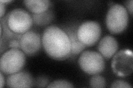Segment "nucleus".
Here are the masks:
<instances>
[{"mask_svg":"<svg viewBox=\"0 0 133 88\" xmlns=\"http://www.w3.org/2000/svg\"><path fill=\"white\" fill-rule=\"evenodd\" d=\"M42 44L45 53L52 59L63 61L70 57L71 44L69 37L59 27L51 26L45 29Z\"/></svg>","mask_w":133,"mask_h":88,"instance_id":"1","label":"nucleus"},{"mask_svg":"<svg viewBox=\"0 0 133 88\" xmlns=\"http://www.w3.org/2000/svg\"><path fill=\"white\" fill-rule=\"evenodd\" d=\"M128 12L120 4H114L108 11L106 17V26L113 34H120L125 30L128 24Z\"/></svg>","mask_w":133,"mask_h":88,"instance_id":"2","label":"nucleus"},{"mask_svg":"<svg viewBox=\"0 0 133 88\" xmlns=\"http://www.w3.org/2000/svg\"><path fill=\"white\" fill-rule=\"evenodd\" d=\"M26 63V55L20 49H11L4 52L0 60V69L10 75L21 70Z\"/></svg>","mask_w":133,"mask_h":88,"instance_id":"3","label":"nucleus"},{"mask_svg":"<svg viewBox=\"0 0 133 88\" xmlns=\"http://www.w3.org/2000/svg\"><path fill=\"white\" fill-rule=\"evenodd\" d=\"M78 64L83 72L89 75L99 74L105 69L104 58L100 53L91 50L82 52Z\"/></svg>","mask_w":133,"mask_h":88,"instance_id":"4","label":"nucleus"},{"mask_svg":"<svg viewBox=\"0 0 133 88\" xmlns=\"http://www.w3.org/2000/svg\"><path fill=\"white\" fill-rule=\"evenodd\" d=\"M7 15L8 26L16 34H23L27 32L33 24L32 15L21 8L12 10Z\"/></svg>","mask_w":133,"mask_h":88,"instance_id":"5","label":"nucleus"},{"mask_svg":"<svg viewBox=\"0 0 133 88\" xmlns=\"http://www.w3.org/2000/svg\"><path fill=\"white\" fill-rule=\"evenodd\" d=\"M111 68L114 74L120 77L130 75L133 70V55L130 50H122L113 56Z\"/></svg>","mask_w":133,"mask_h":88,"instance_id":"6","label":"nucleus"},{"mask_svg":"<svg viewBox=\"0 0 133 88\" xmlns=\"http://www.w3.org/2000/svg\"><path fill=\"white\" fill-rule=\"evenodd\" d=\"M102 29L99 24L95 21H86L78 27L77 36L86 47L92 46L99 41Z\"/></svg>","mask_w":133,"mask_h":88,"instance_id":"7","label":"nucleus"},{"mask_svg":"<svg viewBox=\"0 0 133 88\" xmlns=\"http://www.w3.org/2000/svg\"><path fill=\"white\" fill-rule=\"evenodd\" d=\"M21 50L29 56H34L41 48L42 38L40 35L33 31L24 33L20 38Z\"/></svg>","mask_w":133,"mask_h":88,"instance_id":"8","label":"nucleus"},{"mask_svg":"<svg viewBox=\"0 0 133 88\" xmlns=\"http://www.w3.org/2000/svg\"><path fill=\"white\" fill-rule=\"evenodd\" d=\"M6 84L10 87H31L34 85V80L28 72L19 71L9 75L7 78Z\"/></svg>","mask_w":133,"mask_h":88,"instance_id":"9","label":"nucleus"},{"mask_svg":"<svg viewBox=\"0 0 133 88\" xmlns=\"http://www.w3.org/2000/svg\"><path fill=\"white\" fill-rule=\"evenodd\" d=\"M79 26L77 24H71L63 27L62 29L68 35L71 44V54L70 57H74L83 52L86 48L79 40L77 36V30Z\"/></svg>","mask_w":133,"mask_h":88,"instance_id":"10","label":"nucleus"},{"mask_svg":"<svg viewBox=\"0 0 133 88\" xmlns=\"http://www.w3.org/2000/svg\"><path fill=\"white\" fill-rule=\"evenodd\" d=\"M98 49L104 58L109 60L113 57L118 51V41L111 35L105 36L99 42Z\"/></svg>","mask_w":133,"mask_h":88,"instance_id":"11","label":"nucleus"},{"mask_svg":"<svg viewBox=\"0 0 133 88\" xmlns=\"http://www.w3.org/2000/svg\"><path fill=\"white\" fill-rule=\"evenodd\" d=\"M23 3L33 14H39L47 11L51 2L48 0H26Z\"/></svg>","mask_w":133,"mask_h":88,"instance_id":"12","label":"nucleus"},{"mask_svg":"<svg viewBox=\"0 0 133 88\" xmlns=\"http://www.w3.org/2000/svg\"><path fill=\"white\" fill-rule=\"evenodd\" d=\"M54 13L52 10H48L43 13L32 14L33 22L38 26H45L51 23L54 19Z\"/></svg>","mask_w":133,"mask_h":88,"instance_id":"13","label":"nucleus"},{"mask_svg":"<svg viewBox=\"0 0 133 88\" xmlns=\"http://www.w3.org/2000/svg\"><path fill=\"white\" fill-rule=\"evenodd\" d=\"M90 85L91 87H105L106 86V81L105 78L101 75L95 74L90 79Z\"/></svg>","mask_w":133,"mask_h":88,"instance_id":"14","label":"nucleus"},{"mask_svg":"<svg viewBox=\"0 0 133 88\" xmlns=\"http://www.w3.org/2000/svg\"><path fill=\"white\" fill-rule=\"evenodd\" d=\"M47 87H64L71 88L74 87L72 84L64 80H58L50 83Z\"/></svg>","mask_w":133,"mask_h":88,"instance_id":"15","label":"nucleus"},{"mask_svg":"<svg viewBox=\"0 0 133 88\" xmlns=\"http://www.w3.org/2000/svg\"><path fill=\"white\" fill-rule=\"evenodd\" d=\"M49 83V79L45 77H39L34 81V84L37 87H47Z\"/></svg>","mask_w":133,"mask_h":88,"instance_id":"16","label":"nucleus"},{"mask_svg":"<svg viewBox=\"0 0 133 88\" xmlns=\"http://www.w3.org/2000/svg\"><path fill=\"white\" fill-rule=\"evenodd\" d=\"M111 87L113 88H120V87H124V88H132V86L130 85L128 83L125 82L124 81L118 80L114 81L112 83Z\"/></svg>","mask_w":133,"mask_h":88,"instance_id":"17","label":"nucleus"},{"mask_svg":"<svg viewBox=\"0 0 133 88\" xmlns=\"http://www.w3.org/2000/svg\"><path fill=\"white\" fill-rule=\"evenodd\" d=\"M8 46L11 49H16L21 50L20 45V39H14L8 42Z\"/></svg>","mask_w":133,"mask_h":88,"instance_id":"18","label":"nucleus"},{"mask_svg":"<svg viewBox=\"0 0 133 88\" xmlns=\"http://www.w3.org/2000/svg\"><path fill=\"white\" fill-rule=\"evenodd\" d=\"M125 5L128 12H129L130 14L131 15H132V6H133V1L132 0H130V1H127L125 2Z\"/></svg>","mask_w":133,"mask_h":88,"instance_id":"19","label":"nucleus"},{"mask_svg":"<svg viewBox=\"0 0 133 88\" xmlns=\"http://www.w3.org/2000/svg\"><path fill=\"white\" fill-rule=\"evenodd\" d=\"M7 4L0 2V10H1V13H0V17L2 18L3 17L5 16V12H6V8Z\"/></svg>","mask_w":133,"mask_h":88,"instance_id":"20","label":"nucleus"},{"mask_svg":"<svg viewBox=\"0 0 133 88\" xmlns=\"http://www.w3.org/2000/svg\"><path fill=\"white\" fill-rule=\"evenodd\" d=\"M0 76H1V83H0V87L2 88L3 86L5 84V77H4L3 73L1 72L0 73Z\"/></svg>","mask_w":133,"mask_h":88,"instance_id":"21","label":"nucleus"},{"mask_svg":"<svg viewBox=\"0 0 133 88\" xmlns=\"http://www.w3.org/2000/svg\"><path fill=\"white\" fill-rule=\"evenodd\" d=\"M12 1H11V0H5V1H0V2H2V3H5V4H7L8 3H10V2H11Z\"/></svg>","mask_w":133,"mask_h":88,"instance_id":"22","label":"nucleus"}]
</instances>
